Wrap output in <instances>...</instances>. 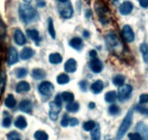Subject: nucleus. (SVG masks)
<instances>
[{
  "instance_id": "nucleus-55",
  "label": "nucleus",
  "mask_w": 148,
  "mask_h": 140,
  "mask_svg": "<svg viewBox=\"0 0 148 140\" xmlns=\"http://www.w3.org/2000/svg\"><path fill=\"white\" fill-rule=\"evenodd\" d=\"M87 1H89V0H87Z\"/></svg>"
},
{
  "instance_id": "nucleus-28",
  "label": "nucleus",
  "mask_w": 148,
  "mask_h": 140,
  "mask_svg": "<svg viewBox=\"0 0 148 140\" xmlns=\"http://www.w3.org/2000/svg\"><path fill=\"white\" fill-rule=\"evenodd\" d=\"M113 83L116 85V86H121L124 85V82H125V76L124 75L118 74L116 76H114L113 78Z\"/></svg>"
},
{
  "instance_id": "nucleus-2",
  "label": "nucleus",
  "mask_w": 148,
  "mask_h": 140,
  "mask_svg": "<svg viewBox=\"0 0 148 140\" xmlns=\"http://www.w3.org/2000/svg\"><path fill=\"white\" fill-rule=\"evenodd\" d=\"M132 119H133V109L129 110V111L127 112V115L124 117V118L123 119L122 123H121V126L119 128L118 131H117L116 134V140H121L123 137H124L126 133L128 131L129 128H130L132 125Z\"/></svg>"
},
{
  "instance_id": "nucleus-12",
  "label": "nucleus",
  "mask_w": 148,
  "mask_h": 140,
  "mask_svg": "<svg viewBox=\"0 0 148 140\" xmlns=\"http://www.w3.org/2000/svg\"><path fill=\"white\" fill-rule=\"evenodd\" d=\"M77 69V63L74 59H69L64 64V70L68 73H73Z\"/></svg>"
},
{
  "instance_id": "nucleus-32",
  "label": "nucleus",
  "mask_w": 148,
  "mask_h": 140,
  "mask_svg": "<svg viewBox=\"0 0 148 140\" xmlns=\"http://www.w3.org/2000/svg\"><path fill=\"white\" fill-rule=\"evenodd\" d=\"M6 84V74L4 71L0 72V96L2 94L3 91L4 89Z\"/></svg>"
},
{
  "instance_id": "nucleus-23",
  "label": "nucleus",
  "mask_w": 148,
  "mask_h": 140,
  "mask_svg": "<svg viewBox=\"0 0 148 140\" xmlns=\"http://www.w3.org/2000/svg\"><path fill=\"white\" fill-rule=\"evenodd\" d=\"M49 61L52 64H58L62 61V57L59 53H53L49 55Z\"/></svg>"
},
{
  "instance_id": "nucleus-20",
  "label": "nucleus",
  "mask_w": 148,
  "mask_h": 140,
  "mask_svg": "<svg viewBox=\"0 0 148 140\" xmlns=\"http://www.w3.org/2000/svg\"><path fill=\"white\" fill-rule=\"evenodd\" d=\"M46 76V73L41 69H34L32 71V77L36 80L43 79Z\"/></svg>"
},
{
  "instance_id": "nucleus-9",
  "label": "nucleus",
  "mask_w": 148,
  "mask_h": 140,
  "mask_svg": "<svg viewBox=\"0 0 148 140\" xmlns=\"http://www.w3.org/2000/svg\"><path fill=\"white\" fill-rule=\"evenodd\" d=\"M17 61H18V53L17 50L14 47H10L7 56V64L11 66L17 63Z\"/></svg>"
},
{
  "instance_id": "nucleus-34",
  "label": "nucleus",
  "mask_w": 148,
  "mask_h": 140,
  "mask_svg": "<svg viewBox=\"0 0 148 140\" xmlns=\"http://www.w3.org/2000/svg\"><path fill=\"white\" fill-rule=\"evenodd\" d=\"M95 125H96V123L95 121H92V120H90V121H88L84 123L83 125H82V127H83V129L85 131H90L93 129Z\"/></svg>"
},
{
  "instance_id": "nucleus-30",
  "label": "nucleus",
  "mask_w": 148,
  "mask_h": 140,
  "mask_svg": "<svg viewBox=\"0 0 148 140\" xmlns=\"http://www.w3.org/2000/svg\"><path fill=\"white\" fill-rule=\"evenodd\" d=\"M48 30H49V35L51 36V37L53 39L56 38V31H55L54 29V26H53V20H52L51 18L49 17V21H48Z\"/></svg>"
},
{
  "instance_id": "nucleus-6",
  "label": "nucleus",
  "mask_w": 148,
  "mask_h": 140,
  "mask_svg": "<svg viewBox=\"0 0 148 140\" xmlns=\"http://www.w3.org/2000/svg\"><path fill=\"white\" fill-rule=\"evenodd\" d=\"M49 117L52 121H56L57 120L59 114L60 113L61 110H62V105H59V104L53 102H51L49 103Z\"/></svg>"
},
{
  "instance_id": "nucleus-41",
  "label": "nucleus",
  "mask_w": 148,
  "mask_h": 140,
  "mask_svg": "<svg viewBox=\"0 0 148 140\" xmlns=\"http://www.w3.org/2000/svg\"><path fill=\"white\" fill-rule=\"evenodd\" d=\"M61 125L63 127H66L69 125V118H68V116L66 114L64 115L63 118H62V120L61 121Z\"/></svg>"
},
{
  "instance_id": "nucleus-35",
  "label": "nucleus",
  "mask_w": 148,
  "mask_h": 140,
  "mask_svg": "<svg viewBox=\"0 0 148 140\" xmlns=\"http://www.w3.org/2000/svg\"><path fill=\"white\" fill-rule=\"evenodd\" d=\"M120 111H121V109H120L119 107L117 105H115V104L111 105V106L108 108V113H109L111 115H118L120 113Z\"/></svg>"
},
{
  "instance_id": "nucleus-18",
  "label": "nucleus",
  "mask_w": 148,
  "mask_h": 140,
  "mask_svg": "<svg viewBox=\"0 0 148 140\" xmlns=\"http://www.w3.org/2000/svg\"><path fill=\"white\" fill-rule=\"evenodd\" d=\"M73 13H74L73 8H72V6L69 4L68 7H65L64 8H63L62 10H61L60 15L64 19H69L72 17Z\"/></svg>"
},
{
  "instance_id": "nucleus-54",
  "label": "nucleus",
  "mask_w": 148,
  "mask_h": 140,
  "mask_svg": "<svg viewBox=\"0 0 148 140\" xmlns=\"http://www.w3.org/2000/svg\"><path fill=\"white\" fill-rule=\"evenodd\" d=\"M15 140H21V139H15Z\"/></svg>"
},
{
  "instance_id": "nucleus-49",
  "label": "nucleus",
  "mask_w": 148,
  "mask_h": 140,
  "mask_svg": "<svg viewBox=\"0 0 148 140\" xmlns=\"http://www.w3.org/2000/svg\"><path fill=\"white\" fill-rule=\"evenodd\" d=\"M90 56L91 58L97 57V52L95 51V50H91L90 51Z\"/></svg>"
},
{
  "instance_id": "nucleus-13",
  "label": "nucleus",
  "mask_w": 148,
  "mask_h": 140,
  "mask_svg": "<svg viewBox=\"0 0 148 140\" xmlns=\"http://www.w3.org/2000/svg\"><path fill=\"white\" fill-rule=\"evenodd\" d=\"M14 39L15 43L19 46H23L26 43V38L25 35L23 34V32L19 29H17L14 32Z\"/></svg>"
},
{
  "instance_id": "nucleus-50",
  "label": "nucleus",
  "mask_w": 148,
  "mask_h": 140,
  "mask_svg": "<svg viewBox=\"0 0 148 140\" xmlns=\"http://www.w3.org/2000/svg\"><path fill=\"white\" fill-rule=\"evenodd\" d=\"M83 36L84 37L88 38L90 36V33L88 31V30H85V31L83 32Z\"/></svg>"
},
{
  "instance_id": "nucleus-21",
  "label": "nucleus",
  "mask_w": 148,
  "mask_h": 140,
  "mask_svg": "<svg viewBox=\"0 0 148 140\" xmlns=\"http://www.w3.org/2000/svg\"><path fill=\"white\" fill-rule=\"evenodd\" d=\"M26 34L28 36L30 39H31L33 41L38 42L40 40V36H39V33L36 29H27L26 30Z\"/></svg>"
},
{
  "instance_id": "nucleus-51",
  "label": "nucleus",
  "mask_w": 148,
  "mask_h": 140,
  "mask_svg": "<svg viewBox=\"0 0 148 140\" xmlns=\"http://www.w3.org/2000/svg\"><path fill=\"white\" fill-rule=\"evenodd\" d=\"M95 104L94 103V102H90L89 108H90V109H93V108H95Z\"/></svg>"
},
{
  "instance_id": "nucleus-37",
  "label": "nucleus",
  "mask_w": 148,
  "mask_h": 140,
  "mask_svg": "<svg viewBox=\"0 0 148 140\" xmlns=\"http://www.w3.org/2000/svg\"><path fill=\"white\" fill-rule=\"evenodd\" d=\"M129 139L130 140H145L142 134L139 132L130 133L128 134Z\"/></svg>"
},
{
  "instance_id": "nucleus-46",
  "label": "nucleus",
  "mask_w": 148,
  "mask_h": 140,
  "mask_svg": "<svg viewBox=\"0 0 148 140\" xmlns=\"http://www.w3.org/2000/svg\"><path fill=\"white\" fill-rule=\"evenodd\" d=\"M54 102L56 103L59 104V105H62V97H61L60 95H58L55 97V100Z\"/></svg>"
},
{
  "instance_id": "nucleus-48",
  "label": "nucleus",
  "mask_w": 148,
  "mask_h": 140,
  "mask_svg": "<svg viewBox=\"0 0 148 140\" xmlns=\"http://www.w3.org/2000/svg\"><path fill=\"white\" fill-rule=\"evenodd\" d=\"M37 5L39 7H43L46 5V3L43 0H37Z\"/></svg>"
},
{
  "instance_id": "nucleus-3",
  "label": "nucleus",
  "mask_w": 148,
  "mask_h": 140,
  "mask_svg": "<svg viewBox=\"0 0 148 140\" xmlns=\"http://www.w3.org/2000/svg\"><path fill=\"white\" fill-rule=\"evenodd\" d=\"M106 43L107 47L110 50H112L113 51L119 50V48L121 46L120 40L114 33H110L106 36Z\"/></svg>"
},
{
  "instance_id": "nucleus-25",
  "label": "nucleus",
  "mask_w": 148,
  "mask_h": 140,
  "mask_svg": "<svg viewBox=\"0 0 148 140\" xmlns=\"http://www.w3.org/2000/svg\"><path fill=\"white\" fill-rule=\"evenodd\" d=\"M91 139L92 140H101V128L99 124H96L95 126L91 132Z\"/></svg>"
},
{
  "instance_id": "nucleus-17",
  "label": "nucleus",
  "mask_w": 148,
  "mask_h": 140,
  "mask_svg": "<svg viewBox=\"0 0 148 140\" xmlns=\"http://www.w3.org/2000/svg\"><path fill=\"white\" fill-rule=\"evenodd\" d=\"M137 132L140 133L143 137L145 140H147V128L145 124L143 122H140L137 124L135 128Z\"/></svg>"
},
{
  "instance_id": "nucleus-27",
  "label": "nucleus",
  "mask_w": 148,
  "mask_h": 140,
  "mask_svg": "<svg viewBox=\"0 0 148 140\" xmlns=\"http://www.w3.org/2000/svg\"><path fill=\"white\" fill-rule=\"evenodd\" d=\"M117 93L116 91H109L105 95V100L107 102H113L116 100Z\"/></svg>"
},
{
  "instance_id": "nucleus-8",
  "label": "nucleus",
  "mask_w": 148,
  "mask_h": 140,
  "mask_svg": "<svg viewBox=\"0 0 148 140\" xmlns=\"http://www.w3.org/2000/svg\"><path fill=\"white\" fill-rule=\"evenodd\" d=\"M90 68L94 73H100L103 69V63L98 58H92L90 62Z\"/></svg>"
},
{
  "instance_id": "nucleus-10",
  "label": "nucleus",
  "mask_w": 148,
  "mask_h": 140,
  "mask_svg": "<svg viewBox=\"0 0 148 140\" xmlns=\"http://www.w3.org/2000/svg\"><path fill=\"white\" fill-rule=\"evenodd\" d=\"M134 6L132 2L129 1H124L121 5L119 6V12L123 15H127L132 12Z\"/></svg>"
},
{
  "instance_id": "nucleus-39",
  "label": "nucleus",
  "mask_w": 148,
  "mask_h": 140,
  "mask_svg": "<svg viewBox=\"0 0 148 140\" xmlns=\"http://www.w3.org/2000/svg\"><path fill=\"white\" fill-rule=\"evenodd\" d=\"M27 73V70L25 68H18V69H17V70L15 72L16 76L17 78L24 77V76H26Z\"/></svg>"
},
{
  "instance_id": "nucleus-14",
  "label": "nucleus",
  "mask_w": 148,
  "mask_h": 140,
  "mask_svg": "<svg viewBox=\"0 0 148 140\" xmlns=\"http://www.w3.org/2000/svg\"><path fill=\"white\" fill-rule=\"evenodd\" d=\"M35 51L34 50L30 47H25L23 49V51L20 53V58L23 60H27L30 59L34 56Z\"/></svg>"
},
{
  "instance_id": "nucleus-16",
  "label": "nucleus",
  "mask_w": 148,
  "mask_h": 140,
  "mask_svg": "<svg viewBox=\"0 0 148 140\" xmlns=\"http://www.w3.org/2000/svg\"><path fill=\"white\" fill-rule=\"evenodd\" d=\"M30 89V85L28 82L25 81H22L20 82L17 85L16 87V92L20 93V92H28Z\"/></svg>"
},
{
  "instance_id": "nucleus-52",
  "label": "nucleus",
  "mask_w": 148,
  "mask_h": 140,
  "mask_svg": "<svg viewBox=\"0 0 148 140\" xmlns=\"http://www.w3.org/2000/svg\"><path fill=\"white\" fill-rule=\"evenodd\" d=\"M59 1L62 3H65L66 1H67V0H59Z\"/></svg>"
},
{
  "instance_id": "nucleus-36",
  "label": "nucleus",
  "mask_w": 148,
  "mask_h": 140,
  "mask_svg": "<svg viewBox=\"0 0 148 140\" xmlns=\"http://www.w3.org/2000/svg\"><path fill=\"white\" fill-rule=\"evenodd\" d=\"M140 51L142 52V54H143V58H144V60L145 61V63L147 62V59H148V50H147V45L146 43H143V44L140 46Z\"/></svg>"
},
{
  "instance_id": "nucleus-44",
  "label": "nucleus",
  "mask_w": 148,
  "mask_h": 140,
  "mask_svg": "<svg viewBox=\"0 0 148 140\" xmlns=\"http://www.w3.org/2000/svg\"><path fill=\"white\" fill-rule=\"evenodd\" d=\"M136 110L137 111H138L139 112L143 114H145V115H147V109L146 108H143V107H142L141 105H137V106H136Z\"/></svg>"
},
{
  "instance_id": "nucleus-22",
  "label": "nucleus",
  "mask_w": 148,
  "mask_h": 140,
  "mask_svg": "<svg viewBox=\"0 0 148 140\" xmlns=\"http://www.w3.org/2000/svg\"><path fill=\"white\" fill-rule=\"evenodd\" d=\"M69 45L74 49L80 50L82 47V40L79 37L73 38L69 42Z\"/></svg>"
},
{
  "instance_id": "nucleus-45",
  "label": "nucleus",
  "mask_w": 148,
  "mask_h": 140,
  "mask_svg": "<svg viewBox=\"0 0 148 140\" xmlns=\"http://www.w3.org/2000/svg\"><path fill=\"white\" fill-rule=\"evenodd\" d=\"M79 86L82 91H86L87 88H88V82L86 81H82L79 82Z\"/></svg>"
},
{
  "instance_id": "nucleus-53",
  "label": "nucleus",
  "mask_w": 148,
  "mask_h": 140,
  "mask_svg": "<svg viewBox=\"0 0 148 140\" xmlns=\"http://www.w3.org/2000/svg\"><path fill=\"white\" fill-rule=\"evenodd\" d=\"M23 1H24L25 2H26V3H30V1H32V0H23Z\"/></svg>"
},
{
  "instance_id": "nucleus-7",
  "label": "nucleus",
  "mask_w": 148,
  "mask_h": 140,
  "mask_svg": "<svg viewBox=\"0 0 148 140\" xmlns=\"http://www.w3.org/2000/svg\"><path fill=\"white\" fill-rule=\"evenodd\" d=\"M121 33H122V36L124 39L127 43H132L134 40V32H133L132 27L128 25H125L123 27Z\"/></svg>"
},
{
  "instance_id": "nucleus-47",
  "label": "nucleus",
  "mask_w": 148,
  "mask_h": 140,
  "mask_svg": "<svg viewBox=\"0 0 148 140\" xmlns=\"http://www.w3.org/2000/svg\"><path fill=\"white\" fill-rule=\"evenodd\" d=\"M140 4L143 8H147L148 6V0H140Z\"/></svg>"
},
{
  "instance_id": "nucleus-24",
  "label": "nucleus",
  "mask_w": 148,
  "mask_h": 140,
  "mask_svg": "<svg viewBox=\"0 0 148 140\" xmlns=\"http://www.w3.org/2000/svg\"><path fill=\"white\" fill-rule=\"evenodd\" d=\"M4 105H6V107L9 108H13L16 105V100L14 98V95L10 94V95H7V97L6 98L5 100H4Z\"/></svg>"
},
{
  "instance_id": "nucleus-43",
  "label": "nucleus",
  "mask_w": 148,
  "mask_h": 140,
  "mask_svg": "<svg viewBox=\"0 0 148 140\" xmlns=\"http://www.w3.org/2000/svg\"><path fill=\"white\" fill-rule=\"evenodd\" d=\"M69 124L71 126H76L79 124V121L76 118H72L69 119Z\"/></svg>"
},
{
  "instance_id": "nucleus-42",
  "label": "nucleus",
  "mask_w": 148,
  "mask_h": 140,
  "mask_svg": "<svg viewBox=\"0 0 148 140\" xmlns=\"http://www.w3.org/2000/svg\"><path fill=\"white\" fill-rule=\"evenodd\" d=\"M148 102V95L147 94H143L140 96V103L145 104Z\"/></svg>"
},
{
  "instance_id": "nucleus-31",
  "label": "nucleus",
  "mask_w": 148,
  "mask_h": 140,
  "mask_svg": "<svg viewBox=\"0 0 148 140\" xmlns=\"http://www.w3.org/2000/svg\"><path fill=\"white\" fill-rule=\"evenodd\" d=\"M61 97H62V99L64 100L65 102H73L74 98H75V96H74V94L70 92H63L62 94L61 95Z\"/></svg>"
},
{
  "instance_id": "nucleus-40",
  "label": "nucleus",
  "mask_w": 148,
  "mask_h": 140,
  "mask_svg": "<svg viewBox=\"0 0 148 140\" xmlns=\"http://www.w3.org/2000/svg\"><path fill=\"white\" fill-rule=\"evenodd\" d=\"M12 119L10 116H5L2 121V126L4 128H9L11 126Z\"/></svg>"
},
{
  "instance_id": "nucleus-38",
  "label": "nucleus",
  "mask_w": 148,
  "mask_h": 140,
  "mask_svg": "<svg viewBox=\"0 0 148 140\" xmlns=\"http://www.w3.org/2000/svg\"><path fill=\"white\" fill-rule=\"evenodd\" d=\"M7 138L8 140H15L20 138V134L17 131H12L7 134Z\"/></svg>"
},
{
  "instance_id": "nucleus-15",
  "label": "nucleus",
  "mask_w": 148,
  "mask_h": 140,
  "mask_svg": "<svg viewBox=\"0 0 148 140\" xmlns=\"http://www.w3.org/2000/svg\"><path fill=\"white\" fill-rule=\"evenodd\" d=\"M14 126L17 127V128L20 129H24L27 127V120L23 115H19L17 118H16L15 121H14Z\"/></svg>"
},
{
  "instance_id": "nucleus-29",
  "label": "nucleus",
  "mask_w": 148,
  "mask_h": 140,
  "mask_svg": "<svg viewBox=\"0 0 148 140\" xmlns=\"http://www.w3.org/2000/svg\"><path fill=\"white\" fill-rule=\"evenodd\" d=\"M66 109L67 110V111H69V112L76 113L79 111V105L77 103V102H69V104L66 105Z\"/></svg>"
},
{
  "instance_id": "nucleus-4",
  "label": "nucleus",
  "mask_w": 148,
  "mask_h": 140,
  "mask_svg": "<svg viewBox=\"0 0 148 140\" xmlns=\"http://www.w3.org/2000/svg\"><path fill=\"white\" fill-rule=\"evenodd\" d=\"M132 92V87L131 85H123L119 88L117 97L120 101H124L130 98Z\"/></svg>"
},
{
  "instance_id": "nucleus-19",
  "label": "nucleus",
  "mask_w": 148,
  "mask_h": 140,
  "mask_svg": "<svg viewBox=\"0 0 148 140\" xmlns=\"http://www.w3.org/2000/svg\"><path fill=\"white\" fill-rule=\"evenodd\" d=\"M90 89L95 94H98L103 89V83L101 80H97L91 85Z\"/></svg>"
},
{
  "instance_id": "nucleus-26",
  "label": "nucleus",
  "mask_w": 148,
  "mask_h": 140,
  "mask_svg": "<svg viewBox=\"0 0 148 140\" xmlns=\"http://www.w3.org/2000/svg\"><path fill=\"white\" fill-rule=\"evenodd\" d=\"M34 138L36 140H49V135L46 131L39 130L35 132Z\"/></svg>"
},
{
  "instance_id": "nucleus-1",
  "label": "nucleus",
  "mask_w": 148,
  "mask_h": 140,
  "mask_svg": "<svg viewBox=\"0 0 148 140\" xmlns=\"http://www.w3.org/2000/svg\"><path fill=\"white\" fill-rule=\"evenodd\" d=\"M19 14H20V20L26 24L32 23L38 17L37 11L28 4H20Z\"/></svg>"
},
{
  "instance_id": "nucleus-33",
  "label": "nucleus",
  "mask_w": 148,
  "mask_h": 140,
  "mask_svg": "<svg viewBox=\"0 0 148 140\" xmlns=\"http://www.w3.org/2000/svg\"><path fill=\"white\" fill-rule=\"evenodd\" d=\"M56 81L59 85H65L69 82V77L66 74H61L57 76Z\"/></svg>"
},
{
  "instance_id": "nucleus-11",
  "label": "nucleus",
  "mask_w": 148,
  "mask_h": 140,
  "mask_svg": "<svg viewBox=\"0 0 148 140\" xmlns=\"http://www.w3.org/2000/svg\"><path fill=\"white\" fill-rule=\"evenodd\" d=\"M19 109L26 113H30L33 109V102L29 100H23L20 102Z\"/></svg>"
},
{
  "instance_id": "nucleus-5",
  "label": "nucleus",
  "mask_w": 148,
  "mask_h": 140,
  "mask_svg": "<svg viewBox=\"0 0 148 140\" xmlns=\"http://www.w3.org/2000/svg\"><path fill=\"white\" fill-rule=\"evenodd\" d=\"M53 84L51 83L50 82H41L38 87V90L41 95H45V96H50L53 92Z\"/></svg>"
}]
</instances>
